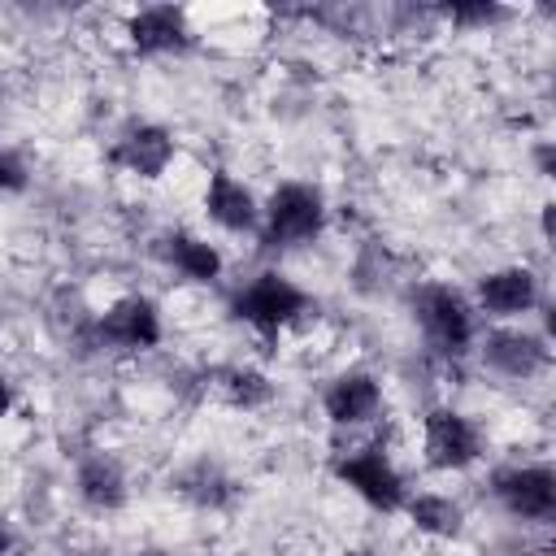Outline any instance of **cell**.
Segmentation results:
<instances>
[{"instance_id":"obj_17","label":"cell","mask_w":556,"mask_h":556,"mask_svg":"<svg viewBox=\"0 0 556 556\" xmlns=\"http://www.w3.org/2000/svg\"><path fill=\"white\" fill-rule=\"evenodd\" d=\"M226 391H230V400L243 404V408L269 400V382H265L256 369H230V374H226Z\"/></svg>"},{"instance_id":"obj_21","label":"cell","mask_w":556,"mask_h":556,"mask_svg":"<svg viewBox=\"0 0 556 556\" xmlns=\"http://www.w3.org/2000/svg\"><path fill=\"white\" fill-rule=\"evenodd\" d=\"M9 404H13V391H9V382H4V378H0V417H4V413H9Z\"/></svg>"},{"instance_id":"obj_19","label":"cell","mask_w":556,"mask_h":556,"mask_svg":"<svg viewBox=\"0 0 556 556\" xmlns=\"http://www.w3.org/2000/svg\"><path fill=\"white\" fill-rule=\"evenodd\" d=\"M0 187L4 191H22L26 187V165L13 152H0Z\"/></svg>"},{"instance_id":"obj_11","label":"cell","mask_w":556,"mask_h":556,"mask_svg":"<svg viewBox=\"0 0 556 556\" xmlns=\"http://www.w3.org/2000/svg\"><path fill=\"white\" fill-rule=\"evenodd\" d=\"M169 156H174V139H169L161 126H139V130H130V135L113 148V161L126 165V169L139 174V178L165 174Z\"/></svg>"},{"instance_id":"obj_3","label":"cell","mask_w":556,"mask_h":556,"mask_svg":"<svg viewBox=\"0 0 556 556\" xmlns=\"http://www.w3.org/2000/svg\"><path fill=\"white\" fill-rule=\"evenodd\" d=\"M321 191L317 187H304V182H282L274 195H269V230H265V243L274 248H295L304 239H313L321 230Z\"/></svg>"},{"instance_id":"obj_23","label":"cell","mask_w":556,"mask_h":556,"mask_svg":"<svg viewBox=\"0 0 556 556\" xmlns=\"http://www.w3.org/2000/svg\"><path fill=\"white\" fill-rule=\"evenodd\" d=\"M9 547H13V534H9V526H4V521H0V556H4V552H9Z\"/></svg>"},{"instance_id":"obj_14","label":"cell","mask_w":556,"mask_h":556,"mask_svg":"<svg viewBox=\"0 0 556 556\" xmlns=\"http://www.w3.org/2000/svg\"><path fill=\"white\" fill-rule=\"evenodd\" d=\"M78 495L91 504V508H122L126 500V478L113 460L104 456H87L78 465Z\"/></svg>"},{"instance_id":"obj_16","label":"cell","mask_w":556,"mask_h":556,"mask_svg":"<svg viewBox=\"0 0 556 556\" xmlns=\"http://www.w3.org/2000/svg\"><path fill=\"white\" fill-rule=\"evenodd\" d=\"M408 513H413L417 530H426V534H456L460 530V508L443 495H417L408 504Z\"/></svg>"},{"instance_id":"obj_6","label":"cell","mask_w":556,"mask_h":556,"mask_svg":"<svg viewBox=\"0 0 556 556\" xmlns=\"http://www.w3.org/2000/svg\"><path fill=\"white\" fill-rule=\"evenodd\" d=\"M495 495L513 517L543 521L556 508V478L547 465H526V469H500L495 473Z\"/></svg>"},{"instance_id":"obj_2","label":"cell","mask_w":556,"mask_h":556,"mask_svg":"<svg viewBox=\"0 0 556 556\" xmlns=\"http://www.w3.org/2000/svg\"><path fill=\"white\" fill-rule=\"evenodd\" d=\"M230 308H235L239 321H248V326L274 334L278 326H287L295 313L308 308V295H304L295 282H287L282 274H261L256 282H248V287L235 295Z\"/></svg>"},{"instance_id":"obj_22","label":"cell","mask_w":556,"mask_h":556,"mask_svg":"<svg viewBox=\"0 0 556 556\" xmlns=\"http://www.w3.org/2000/svg\"><path fill=\"white\" fill-rule=\"evenodd\" d=\"M539 169H543V174H552V148H547V143L539 148Z\"/></svg>"},{"instance_id":"obj_20","label":"cell","mask_w":556,"mask_h":556,"mask_svg":"<svg viewBox=\"0 0 556 556\" xmlns=\"http://www.w3.org/2000/svg\"><path fill=\"white\" fill-rule=\"evenodd\" d=\"M447 17H456V22H491V17H504V9H495V4H452Z\"/></svg>"},{"instance_id":"obj_24","label":"cell","mask_w":556,"mask_h":556,"mask_svg":"<svg viewBox=\"0 0 556 556\" xmlns=\"http://www.w3.org/2000/svg\"><path fill=\"white\" fill-rule=\"evenodd\" d=\"M539 556H547V552H539Z\"/></svg>"},{"instance_id":"obj_9","label":"cell","mask_w":556,"mask_h":556,"mask_svg":"<svg viewBox=\"0 0 556 556\" xmlns=\"http://www.w3.org/2000/svg\"><path fill=\"white\" fill-rule=\"evenodd\" d=\"M482 356H486L491 369H500V374H508V378H530V374H539V369L547 365L543 339L521 334V330H500V334H491L486 348H482Z\"/></svg>"},{"instance_id":"obj_1","label":"cell","mask_w":556,"mask_h":556,"mask_svg":"<svg viewBox=\"0 0 556 556\" xmlns=\"http://www.w3.org/2000/svg\"><path fill=\"white\" fill-rule=\"evenodd\" d=\"M413 308H417V321L426 330V339L439 348V352H452L460 356L473 339V317L465 308V300L452 291V287H439V282H426L413 291Z\"/></svg>"},{"instance_id":"obj_13","label":"cell","mask_w":556,"mask_h":556,"mask_svg":"<svg viewBox=\"0 0 556 556\" xmlns=\"http://www.w3.org/2000/svg\"><path fill=\"white\" fill-rule=\"evenodd\" d=\"M539 287H534V274L530 269H500V274H486L482 287H478V300L491 308V313H526L534 304Z\"/></svg>"},{"instance_id":"obj_18","label":"cell","mask_w":556,"mask_h":556,"mask_svg":"<svg viewBox=\"0 0 556 556\" xmlns=\"http://www.w3.org/2000/svg\"><path fill=\"white\" fill-rule=\"evenodd\" d=\"M187 495L200 500V504H222V500H226V478H222L213 465H200V469L187 478Z\"/></svg>"},{"instance_id":"obj_10","label":"cell","mask_w":556,"mask_h":556,"mask_svg":"<svg viewBox=\"0 0 556 556\" xmlns=\"http://www.w3.org/2000/svg\"><path fill=\"white\" fill-rule=\"evenodd\" d=\"M382 404V391L369 374H343L330 382L326 391V417L339 421V426H352V421H369Z\"/></svg>"},{"instance_id":"obj_5","label":"cell","mask_w":556,"mask_h":556,"mask_svg":"<svg viewBox=\"0 0 556 556\" xmlns=\"http://www.w3.org/2000/svg\"><path fill=\"white\" fill-rule=\"evenodd\" d=\"M478 452H482V439L469 417L452 408H434L426 417V460L434 469H465L469 460H478Z\"/></svg>"},{"instance_id":"obj_7","label":"cell","mask_w":556,"mask_h":556,"mask_svg":"<svg viewBox=\"0 0 556 556\" xmlns=\"http://www.w3.org/2000/svg\"><path fill=\"white\" fill-rule=\"evenodd\" d=\"M100 339L113 343V348H152L161 339V321H156V308L143 300V295H130V300H117L104 317H100Z\"/></svg>"},{"instance_id":"obj_8","label":"cell","mask_w":556,"mask_h":556,"mask_svg":"<svg viewBox=\"0 0 556 556\" xmlns=\"http://www.w3.org/2000/svg\"><path fill=\"white\" fill-rule=\"evenodd\" d=\"M130 43H135V52H182V48H191V30H187L182 9H174V4L139 9L130 17Z\"/></svg>"},{"instance_id":"obj_12","label":"cell","mask_w":556,"mask_h":556,"mask_svg":"<svg viewBox=\"0 0 556 556\" xmlns=\"http://www.w3.org/2000/svg\"><path fill=\"white\" fill-rule=\"evenodd\" d=\"M204 208H208V217H213L217 226H226V230H252V222H256V204H252L248 187L235 182L226 169L213 174L208 195H204Z\"/></svg>"},{"instance_id":"obj_15","label":"cell","mask_w":556,"mask_h":556,"mask_svg":"<svg viewBox=\"0 0 556 556\" xmlns=\"http://www.w3.org/2000/svg\"><path fill=\"white\" fill-rule=\"evenodd\" d=\"M169 248V261H174V269H182L187 278H195V282H208V278H217V269H222V256H217V248L213 243H204V239H191V235H169L165 239Z\"/></svg>"},{"instance_id":"obj_4","label":"cell","mask_w":556,"mask_h":556,"mask_svg":"<svg viewBox=\"0 0 556 556\" xmlns=\"http://www.w3.org/2000/svg\"><path fill=\"white\" fill-rule=\"evenodd\" d=\"M334 473H339L352 491H361L374 508H382V513H395V508L404 504L400 473H395V469H391V460L382 456V443H369V447H361V452L343 456V460L334 465Z\"/></svg>"}]
</instances>
